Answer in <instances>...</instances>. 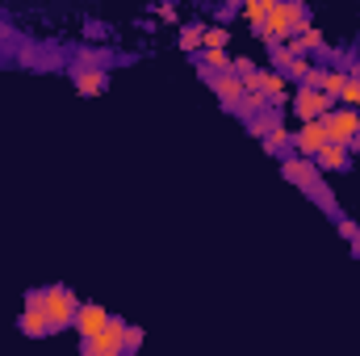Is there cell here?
<instances>
[{
    "mask_svg": "<svg viewBox=\"0 0 360 356\" xmlns=\"http://www.w3.org/2000/svg\"><path fill=\"white\" fill-rule=\"evenodd\" d=\"M297 30H306V4L302 0H281L276 8H269V17L260 25L264 38H289Z\"/></svg>",
    "mask_w": 360,
    "mask_h": 356,
    "instance_id": "obj_1",
    "label": "cell"
},
{
    "mask_svg": "<svg viewBox=\"0 0 360 356\" xmlns=\"http://www.w3.org/2000/svg\"><path fill=\"white\" fill-rule=\"evenodd\" d=\"M17 327H21V336H30V340H42V336L55 331V323H51V314H46V289H30Z\"/></svg>",
    "mask_w": 360,
    "mask_h": 356,
    "instance_id": "obj_2",
    "label": "cell"
},
{
    "mask_svg": "<svg viewBox=\"0 0 360 356\" xmlns=\"http://www.w3.org/2000/svg\"><path fill=\"white\" fill-rule=\"evenodd\" d=\"M126 352V323L122 319H109L96 336L84 340V356H122Z\"/></svg>",
    "mask_w": 360,
    "mask_h": 356,
    "instance_id": "obj_3",
    "label": "cell"
},
{
    "mask_svg": "<svg viewBox=\"0 0 360 356\" xmlns=\"http://www.w3.org/2000/svg\"><path fill=\"white\" fill-rule=\"evenodd\" d=\"M76 310H80V302H76V293H72L68 285H51V289H46V314H51L55 331L72 327V323H76Z\"/></svg>",
    "mask_w": 360,
    "mask_h": 356,
    "instance_id": "obj_4",
    "label": "cell"
},
{
    "mask_svg": "<svg viewBox=\"0 0 360 356\" xmlns=\"http://www.w3.org/2000/svg\"><path fill=\"white\" fill-rule=\"evenodd\" d=\"M323 126H327V143H352L360 130V113L348 105V109H335V113H323Z\"/></svg>",
    "mask_w": 360,
    "mask_h": 356,
    "instance_id": "obj_5",
    "label": "cell"
},
{
    "mask_svg": "<svg viewBox=\"0 0 360 356\" xmlns=\"http://www.w3.org/2000/svg\"><path fill=\"white\" fill-rule=\"evenodd\" d=\"M327 105H331V96L319 89V84H306V89H297V96H293V109H297V117H302V122L323 117V113H327Z\"/></svg>",
    "mask_w": 360,
    "mask_h": 356,
    "instance_id": "obj_6",
    "label": "cell"
},
{
    "mask_svg": "<svg viewBox=\"0 0 360 356\" xmlns=\"http://www.w3.org/2000/svg\"><path fill=\"white\" fill-rule=\"evenodd\" d=\"M327 143V126H323V117H310V122H302V130L293 134V147H297V155H319V147Z\"/></svg>",
    "mask_w": 360,
    "mask_h": 356,
    "instance_id": "obj_7",
    "label": "cell"
},
{
    "mask_svg": "<svg viewBox=\"0 0 360 356\" xmlns=\"http://www.w3.org/2000/svg\"><path fill=\"white\" fill-rule=\"evenodd\" d=\"M210 84H214V92H218V101H222V105H231V109H239V101H243V76H239V72H231V68H226V72H214V76H210Z\"/></svg>",
    "mask_w": 360,
    "mask_h": 356,
    "instance_id": "obj_8",
    "label": "cell"
},
{
    "mask_svg": "<svg viewBox=\"0 0 360 356\" xmlns=\"http://www.w3.org/2000/svg\"><path fill=\"white\" fill-rule=\"evenodd\" d=\"M109 319H113V314H109L105 306H96V302H80V310H76V323H72V327H76V331L89 340V336H96V331H101Z\"/></svg>",
    "mask_w": 360,
    "mask_h": 356,
    "instance_id": "obj_9",
    "label": "cell"
},
{
    "mask_svg": "<svg viewBox=\"0 0 360 356\" xmlns=\"http://www.w3.org/2000/svg\"><path fill=\"white\" fill-rule=\"evenodd\" d=\"M281 172L293 180V184H302V189H306L310 180H319V164H314L310 155H289V160L281 164Z\"/></svg>",
    "mask_w": 360,
    "mask_h": 356,
    "instance_id": "obj_10",
    "label": "cell"
},
{
    "mask_svg": "<svg viewBox=\"0 0 360 356\" xmlns=\"http://www.w3.org/2000/svg\"><path fill=\"white\" fill-rule=\"evenodd\" d=\"M105 84H109V76L101 68H80L76 63V92L80 96H96V92H105Z\"/></svg>",
    "mask_w": 360,
    "mask_h": 356,
    "instance_id": "obj_11",
    "label": "cell"
},
{
    "mask_svg": "<svg viewBox=\"0 0 360 356\" xmlns=\"http://www.w3.org/2000/svg\"><path fill=\"white\" fill-rule=\"evenodd\" d=\"M314 164L327 168V172H340V168H348V147L344 143H323L319 155H314Z\"/></svg>",
    "mask_w": 360,
    "mask_h": 356,
    "instance_id": "obj_12",
    "label": "cell"
},
{
    "mask_svg": "<svg viewBox=\"0 0 360 356\" xmlns=\"http://www.w3.org/2000/svg\"><path fill=\"white\" fill-rule=\"evenodd\" d=\"M197 55H201V72H226V68H231L226 46H201Z\"/></svg>",
    "mask_w": 360,
    "mask_h": 356,
    "instance_id": "obj_13",
    "label": "cell"
},
{
    "mask_svg": "<svg viewBox=\"0 0 360 356\" xmlns=\"http://www.w3.org/2000/svg\"><path fill=\"white\" fill-rule=\"evenodd\" d=\"M319 46H323V34H319V30H310V25H306V30H297V38L289 42V51H293V55H306V51H319Z\"/></svg>",
    "mask_w": 360,
    "mask_h": 356,
    "instance_id": "obj_14",
    "label": "cell"
},
{
    "mask_svg": "<svg viewBox=\"0 0 360 356\" xmlns=\"http://www.w3.org/2000/svg\"><path fill=\"white\" fill-rule=\"evenodd\" d=\"M260 92H264V96H272V101H281V96L289 92V76H285V72H272V76H264Z\"/></svg>",
    "mask_w": 360,
    "mask_h": 356,
    "instance_id": "obj_15",
    "label": "cell"
},
{
    "mask_svg": "<svg viewBox=\"0 0 360 356\" xmlns=\"http://www.w3.org/2000/svg\"><path fill=\"white\" fill-rule=\"evenodd\" d=\"M264 147H269V151H285V147H293V134H289V130L276 122L269 134H264Z\"/></svg>",
    "mask_w": 360,
    "mask_h": 356,
    "instance_id": "obj_16",
    "label": "cell"
},
{
    "mask_svg": "<svg viewBox=\"0 0 360 356\" xmlns=\"http://www.w3.org/2000/svg\"><path fill=\"white\" fill-rule=\"evenodd\" d=\"M285 76H289V80H310V76H314V68H310V59H306V55H293V59L285 63Z\"/></svg>",
    "mask_w": 360,
    "mask_h": 356,
    "instance_id": "obj_17",
    "label": "cell"
},
{
    "mask_svg": "<svg viewBox=\"0 0 360 356\" xmlns=\"http://www.w3.org/2000/svg\"><path fill=\"white\" fill-rule=\"evenodd\" d=\"M201 38H205V25H184L180 30V51H201Z\"/></svg>",
    "mask_w": 360,
    "mask_h": 356,
    "instance_id": "obj_18",
    "label": "cell"
},
{
    "mask_svg": "<svg viewBox=\"0 0 360 356\" xmlns=\"http://www.w3.org/2000/svg\"><path fill=\"white\" fill-rule=\"evenodd\" d=\"M344 72H319V89L327 92V96H340V89H344Z\"/></svg>",
    "mask_w": 360,
    "mask_h": 356,
    "instance_id": "obj_19",
    "label": "cell"
},
{
    "mask_svg": "<svg viewBox=\"0 0 360 356\" xmlns=\"http://www.w3.org/2000/svg\"><path fill=\"white\" fill-rule=\"evenodd\" d=\"M340 101H344V105H352V109H360V76H348V80H344Z\"/></svg>",
    "mask_w": 360,
    "mask_h": 356,
    "instance_id": "obj_20",
    "label": "cell"
},
{
    "mask_svg": "<svg viewBox=\"0 0 360 356\" xmlns=\"http://www.w3.org/2000/svg\"><path fill=\"white\" fill-rule=\"evenodd\" d=\"M272 126H276V117H269V113H256V117L248 122V130H252L256 139H264V134H269Z\"/></svg>",
    "mask_w": 360,
    "mask_h": 356,
    "instance_id": "obj_21",
    "label": "cell"
},
{
    "mask_svg": "<svg viewBox=\"0 0 360 356\" xmlns=\"http://www.w3.org/2000/svg\"><path fill=\"white\" fill-rule=\"evenodd\" d=\"M201 46H226V30H222V25H205Z\"/></svg>",
    "mask_w": 360,
    "mask_h": 356,
    "instance_id": "obj_22",
    "label": "cell"
},
{
    "mask_svg": "<svg viewBox=\"0 0 360 356\" xmlns=\"http://www.w3.org/2000/svg\"><path fill=\"white\" fill-rule=\"evenodd\" d=\"M139 344H143V331L139 327H126V352H134Z\"/></svg>",
    "mask_w": 360,
    "mask_h": 356,
    "instance_id": "obj_23",
    "label": "cell"
},
{
    "mask_svg": "<svg viewBox=\"0 0 360 356\" xmlns=\"http://www.w3.org/2000/svg\"><path fill=\"white\" fill-rule=\"evenodd\" d=\"M340 235L352 239V235H356V222H352V218H340Z\"/></svg>",
    "mask_w": 360,
    "mask_h": 356,
    "instance_id": "obj_24",
    "label": "cell"
},
{
    "mask_svg": "<svg viewBox=\"0 0 360 356\" xmlns=\"http://www.w3.org/2000/svg\"><path fill=\"white\" fill-rule=\"evenodd\" d=\"M352 248H356V256H360V231H356V235H352Z\"/></svg>",
    "mask_w": 360,
    "mask_h": 356,
    "instance_id": "obj_25",
    "label": "cell"
}]
</instances>
